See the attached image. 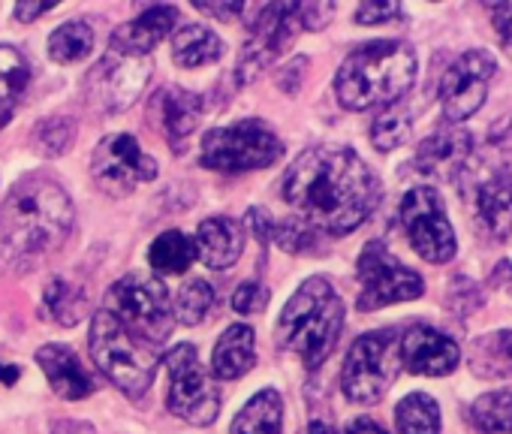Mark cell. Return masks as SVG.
<instances>
[{"instance_id":"cell-25","label":"cell","mask_w":512,"mask_h":434,"mask_svg":"<svg viewBox=\"0 0 512 434\" xmlns=\"http://www.w3.org/2000/svg\"><path fill=\"white\" fill-rule=\"evenodd\" d=\"M479 221L497 239H512V178H491L476 190Z\"/></svg>"},{"instance_id":"cell-18","label":"cell","mask_w":512,"mask_h":434,"mask_svg":"<svg viewBox=\"0 0 512 434\" xmlns=\"http://www.w3.org/2000/svg\"><path fill=\"white\" fill-rule=\"evenodd\" d=\"M193 245H196V257L208 269L223 272L235 266L244 251V227L232 221V217H208V221L199 224Z\"/></svg>"},{"instance_id":"cell-13","label":"cell","mask_w":512,"mask_h":434,"mask_svg":"<svg viewBox=\"0 0 512 434\" xmlns=\"http://www.w3.org/2000/svg\"><path fill=\"white\" fill-rule=\"evenodd\" d=\"M151 70H154L151 55H130V52H118L109 46L100 64L88 73V82H85L88 100L100 112H124L142 97L151 79Z\"/></svg>"},{"instance_id":"cell-16","label":"cell","mask_w":512,"mask_h":434,"mask_svg":"<svg viewBox=\"0 0 512 434\" xmlns=\"http://www.w3.org/2000/svg\"><path fill=\"white\" fill-rule=\"evenodd\" d=\"M458 359H461L458 344L431 326H410L401 335V365L413 374L443 377L455 371Z\"/></svg>"},{"instance_id":"cell-15","label":"cell","mask_w":512,"mask_h":434,"mask_svg":"<svg viewBox=\"0 0 512 434\" xmlns=\"http://www.w3.org/2000/svg\"><path fill=\"white\" fill-rule=\"evenodd\" d=\"M497 76V61L485 49L464 52L440 82V106L449 121H467L473 112L482 109L491 79Z\"/></svg>"},{"instance_id":"cell-30","label":"cell","mask_w":512,"mask_h":434,"mask_svg":"<svg viewBox=\"0 0 512 434\" xmlns=\"http://www.w3.org/2000/svg\"><path fill=\"white\" fill-rule=\"evenodd\" d=\"M43 308L61 326H76L88 314V293L67 278H55L43 293Z\"/></svg>"},{"instance_id":"cell-42","label":"cell","mask_w":512,"mask_h":434,"mask_svg":"<svg viewBox=\"0 0 512 434\" xmlns=\"http://www.w3.org/2000/svg\"><path fill=\"white\" fill-rule=\"evenodd\" d=\"M196 10H202L205 16H214V19H235L244 13V4H238V0H229V4H211V0H202V4H196Z\"/></svg>"},{"instance_id":"cell-33","label":"cell","mask_w":512,"mask_h":434,"mask_svg":"<svg viewBox=\"0 0 512 434\" xmlns=\"http://www.w3.org/2000/svg\"><path fill=\"white\" fill-rule=\"evenodd\" d=\"M214 305V287L202 278L187 281L178 296H175V317H181V323L196 326Z\"/></svg>"},{"instance_id":"cell-11","label":"cell","mask_w":512,"mask_h":434,"mask_svg":"<svg viewBox=\"0 0 512 434\" xmlns=\"http://www.w3.org/2000/svg\"><path fill=\"white\" fill-rule=\"evenodd\" d=\"M169 371V410L190 425H211L220 413V392L208 371L199 365V353L193 344H178L166 356Z\"/></svg>"},{"instance_id":"cell-37","label":"cell","mask_w":512,"mask_h":434,"mask_svg":"<svg viewBox=\"0 0 512 434\" xmlns=\"http://www.w3.org/2000/svg\"><path fill=\"white\" fill-rule=\"evenodd\" d=\"M266 305H269V290L260 281H244L232 296V308L238 314H260Z\"/></svg>"},{"instance_id":"cell-23","label":"cell","mask_w":512,"mask_h":434,"mask_svg":"<svg viewBox=\"0 0 512 434\" xmlns=\"http://www.w3.org/2000/svg\"><path fill=\"white\" fill-rule=\"evenodd\" d=\"M223 52H226V43L211 28H202V25L178 28L172 37V61L184 70L217 64Z\"/></svg>"},{"instance_id":"cell-6","label":"cell","mask_w":512,"mask_h":434,"mask_svg":"<svg viewBox=\"0 0 512 434\" xmlns=\"http://www.w3.org/2000/svg\"><path fill=\"white\" fill-rule=\"evenodd\" d=\"M103 311H109L121 326L154 347H160L172 332V296L154 275L130 272L115 281Z\"/></svg>"},{"instance_id":"cell-19","label":"cell","mask_w":512,"mask_h":434,"mask_svg":"<svg viewBox=\"0 0 512 434\" xmlns=\"http://www.w3.org/2000/svg\"><path fill=\"white\" fill-rule=\"evenodd\" d=\"M37 365L43 368V374L49 377L55 395L67 398V401H82L94 392V380L91 374L82 368L79 356L64 347V344H46L37 350Z\"/></svg>"},{"instance_id":"cell-14","label":"cell","mask_w":512,"mask_h":434,"mask_svg":"<svg viewBox=\"0 0 512 434\" xmlns=\"http://www.w3.org/2000/svg\"><path fill=\"white\" fill-rule=\"evenodd\" d=\"M94 181L112 196H130L139 184L157 178V163L130 133L106 136L91 160Z\"/></svg>"},{"instance_id":"cell-22","label":"cell","mask_w":512,"mask_h":434,"mask_svg":"<svg viewBox=\"0 0 512 434\" xmlns=\"http://www.w3.org/2000/svg\"><path fill=\"white\" fill-rule=\"evenodd\" d=\"M256 365V338H253V329L244 326V323H235L229 326L214 353H211V368L220 380H238L244 377L250 368Z\"/></svg>"},{"instance_id":"cell-3","label":"cell","mask_w":512,"mask_h":434,"mask_svg":"<svg viewBox=\"0 0 512 434\" xmlns=\"http://www.w3.org/2000/svg\"><path fill=\"white\" fill-rule=\"evenodd\" d=\"M416 79V52L401 40H377L347 55L335 76V94L344 109L365 112L395 106Z\"/></svg>"},{"instance_id":"cell-43","label":"cell","mask_w":512,"mask_h":434,"mask_svg":"<svg viewBox=\"0 0 512 434\" xmlns=\"http://www.w3.org/2000/svg\"><path fill=\"white\" fill-rule=\"evenodd\" d=\"M52 10H55L52 0H34V4H19L16 7V19L19 22H37L40 16H46Z\"/></svg>"},{"instance_id":"cell-32","label":"cell","mask_w":512,"mask_h":434,"mask_svg":"<svg viewBox=\"0 0 512 434\" xmlns=\"http://www.w3.org/2000/svg\"><path fill=\"white\" fill-rule=\"evenodd\" d=\"M94 49V31L88 22H67L49 37V58L58 64H79Z\"/></svg>"},{"instance_id":"cell-24","label":"cell","mask_w":512,"mask_h":434,"mask_svg":"<svg viewBox=\"0 0 512 434\" xmlns=\"http://www.w3.org/2000/svg\"><path fill=\"white\" fill-rule=\"evenodd\" d=\"M229 434H284V401L275 389L256 392L232 419Z\"/></svg>"},{"instance_id":"cell-21","label":"cell","mask_w":512,"mask_h":434,"mask_svg":"<svg viewBox=\"0 0 512 434\" xmlns=\"http://www.w3.org/2000/svg\"><path fill=\"white\" fill-rule=\"evenodd\" d=\"M470 133L461 130V127H446V130H437L434 136H428L422 145H419V154H416V163L422 172L428 175H440V178H449L461 169V163L467 160L470 154Z\"/></svg>"},{"instance_id":"cell-41","label":"cell","mask_w":512,"mask_h":434,"mask_svg":"<svg viewBox=\"0 0 512 434\" xmlns=\"http://www.w3.org/2000/svg\"><path fill=\"white\" fill-rule=\"evenodd\" d=\"M491 22H494V31H497L503 49L512 55V4H497L491 10Z\"/></svg>"},{"instance_id":"cell-2","label":"cell","mask_w":512,"mask_h":434,"mask_svg":"<svg viewBox=\"0 0 512 434\" xmlns=\"http://www.w3.org/2000/svg\"><path fill=\"white\" fill-rule=\"evenodd\" d=\"M76 221L67 190L46 175H25L0 208V254L31 260L64 245Z\"/></svg>"},{"instance_id":"cell-35","label":"cell","mask_w":512,"mask_h":434,"mask_svg":"<svg viewBox=\"0 0 512 434\" xmlns=\"http://www.w3.org/2000/svg\"><path fill=\"white\" fill-rule=\"evenodd\" d=\"M73 136H76L73 121H67V118H52V121H43V124H40V130H37V148H40L43 154H49V157H58V154H64V151L70 148Z\"/></svg>"},{"instance_id":"cell-44","label":"cell","mask_w":512,"mask_h":434,"mask_svg":"<svg viewBox=\"0 0 512 434\" xmlns=\"http://www.w3.org/2000/svg\"><path fill=\"white\" fill-rule=\"evenodd\" d=\"M347 434H386L377 422H371V419H356L350 428H347Z\"/></svg>"},{"instance_id":"cell-7","label":"cell","mask_w":512,"mask_h":434,"mask_svg":"<svg viewBox=\"0 0 512 434\" xmlns=\"http://www.w3.org/2000/svg\"><path fill=\"white\" fill-rule=\"evenodd\" d=\"M284 154L281 139L269 130V124L247 118L229 127H214L202 136L199 163L214 172H250L278 163Z\"/></svg>"},{"instance_id":"cell-28","label":"cell","mask_w":512,"mask_h":434,"mask_svg":"<svg viewBox=\"0 0 512 434\" xmlns=\"http://www.w3.org/2000/svg\"><path fill=\"white\" fill-rule=\"evenodd\" d=\"M193 260H196V245L181 230H169L157 236L148 251V263L157 275H184L193 266Z\"/></svg>"},{"instance_id":"cell-12","label":"cell","mask_w":512,"mask_h":434,"mask_svg":"<svg viewBox=\"0 0 512 434\" xmlns=\"http://www.w3.org/2000/svg\"><path fill=\"white\" fill-rule=\"evenodd\" d=\"M359 311H377L395 302H410L425 293L422 278L407 269L401 260L392 257V251L383 242H368L359 254Z\"/></svg>"},{"instance_id":"cell-39","label":"cell","mask_w":512,"mask_h":434,"mask_svg":"<svg viewBox=\"0 0 512 434\" xmlns=\"http://www.w3.org/2000/svg\"><path fill=\"white\" fill-rule=\"evenodd\" d=\"M247 227H250V233H253L256 239H260L263 245L275 242L278 221H275V217H272L266 208H250V211H247Z\"/></svg>"},{"instance_id":"cell-36","label":"cell","mask_w":512,"mask_h":434,"mask_svg":"<svg viewBox=\"0 0 512 434\" xmlns=\"http://www.w3.org/2000/svg\"><path fill=\"white\" fill-rule=\"evenodd\" d=\"M275 242L290 251V254H302V251H311V245L317 242L311 227L302 224V221H287V224H278L275 230Z\"/></svg>"},{"instance_id":"cell-40","label":"cell","mask_w":512,"mask_h":434,"mask_svg":"<svg viewBox=\"0 0 512 434\" xmlns=\"http://www.w3.org/2000/svg\"><path fill=\"white\" fill-rule=\"evenodd\" d=\"M392 19H401L398 4H365L356 10L359 25H380V22H392Z\"/></svg>"},{"instance_id":"cell-9","label":"cell","mask_w":512,"mask_h":434,"mask_svg":"<svg viewBox=\"0 0 512 434\" xmlns=\"http://www.w3.org/2000/svg\"><path fill=\"white\" fill-rule=\"evenodd\" d=\"M302 28V4H266L256 10L235 67L238 85L253 82L269 64H275Z\"/></svg>"},{"instance_id":"cell-29","label":"cell","mask_w":512,"mask_h":434,"mask_svg":"<svg viewBox=\"0 0 512 434\" xmlns=\"http://www.w3.org/2000/svg\"><path fill=\"white\" fill-rule=\"evenodd\" d=\"M398 434H440V407L425 392H410L395 407Z\"/></svg>"},{"instance_id":"cell-45","label":"cell","mask_w":512,"mask_h":434,"mask_svg":"<svg viewBox=\"0 0 512 434\" xmlns=\"http://www.w3.org/2000/svg\"><path fill=\"white\" fill-rule=\"evenodd\" d=\"M16 380H19L16 365H0V383H16Z\"/></svg>"},{"instance_id":"cell-4","label":"cell","mask_w":512,"mask_h":434,"mask_svg":"<svg viewBox=\"0 0 512 434\" xmlns=\"http://www.w3.org/2000/svg\"><path fill=\"white\" fill-rule=\"evenodd\" d=\"M344 329V302L326 278H308L278 320V344L305 368H320Z\"/></svg>"},{"instance_id":"cell-27","label":"cell","mask_w":512,"mask_h":434,"mask_svg":"<svg viewBox=\"0 0 512 434\" xmlns=\"http://www.w3.org/2000/svg\"><path fill=\"white\" fill-rule=\"evenodd\" d=\"M470 371L476 377H512V332L482 335L470 347Z\"/></svg>"},{"instance_id":"cell-10","label":"cell","mask_w":512,"mask_h":434,"mask_svg":"<svg viewBox=\"0 0 512 434\" xmlns=\"http://www.w3.org/2000/svg\"><path fill=\"white\" fill-rule=\"evenodd\" d=\"M398 221L413 251L428 263H449L455 257V230L446 205L434 187H413L398 205Z\"/></svg>"},{"instance_id":"cell-1","label":"cell","mask_w":512,"mask_h":434,"mask_svg":"<svg viewBox=\"0 0 512 434\" xmlns=\"http://www.w3.org/2000/svg\"><path fill=\"white\" fill-rule=\"evenodd\" d=\"M281 193L299 221L329 236L359 230L380 202V181L368 163L341 145L302 151L284 175Z\"/></svg>"},{"instance_id":"cell-20","label":"cell","mask_w":512,"mask_h":434,"mask_svg":"<svg viewBox=\"0 0 512 434\" xmlns=\"http://www.w3.org/2000/svg\"><path fill=\"white\" fill-rule=\"evenodd\" d=\"M175 22H178L175 7H166V4L151 7V10H145L142 16H136L133 22H127L124 28H118L112 34V49L130 52V55H151V49L172 34Z\"/></svg>"},{"instance_id":"cell-17","label":"cell","mask_w":512,"mask_h":434,"mask_svg":"<svg viewBox=\"0 0 512 434\" xmlns=\"http://www.w3.org/2000/svg\"><path fill=\"white\" fill-rule=\"evenodd\" d=\"M199 118H202V97L184 88H163L160 94L151 97V121L172 145H184L193 136Z\"/></svg>"},{"instance_id":"cell-38","label":"cell","mask_w":512,"mask_h":434,"mask_svg":"<svg viewBox=\"0 0 512 434\" xmlns=\"http://www.w3.org/2000/svg\"><path fill=\"white\" fill-rule=\"evenodd\" d=\"M488 148L497 160V166L506 169V178L512 175V118H506L500 127H494L491 139H488Z\"/></svg>"},{"instance_id":"cell-8","label":"cell","mask_w":512,"mask_h":434,"mask_svg":"<svg viewBox=\"0 0 512 434\" xmlns=\"http://www.w3.org/2000/svg\"><path fill=\"white\" fill-rule=\"evenodd\" d=\"M398 374H401V335L395 329L368 332L353 341L344 359L341 389L356 404H377Z\"/></svg>"},{"instance_id":"cell-46","label":"cell","mask_w":512,"mask_h":434,"mask_svg":"<svg viewBox=\"0 0 512 434\" xmlns=\"http://www.w3.org/2000/svg\"><path fill=\"white\" fill-rule=\"evenodd\" d=\"M308 434H338V431L332 425H326V422H311Z\"/></svg>"},{"instance_id":"cell-31","label":"cell","mask_w":512,"mask_h":434,"mask_svg":"<svg viewBox=\"0 0 512 434\" xmlns=\"http://www.w3.org/2000/svg\"><path fill=\"white\" fill-rule=\"evenodd\" d=\"M470 419L482 434H512V389H497L476 398Z\"/></svg>"},{"instance_id":"cell-34","label":"cell","mask_w":512,"mask_h":434,"mask_svg":"<svg viewBox=\"0 0 512 434\" xmlns=\"http://www.w3.org/2000/svg\"><path fill=\"white\" fill-rule=\"evenodd\" d=\"M410 130H413V121H410V112L401 109V106H389L371 127V142L380 148V151H392L398 145H404L410 139Z\"/></svg>"},{"instance_id":"cell-26","label":"cell","mask_w":512,"mask_h":434,"mask_svg":"<svg viewBox=\"0 0 512 434\" xmlns=\"http://www.w3.org/2000/svg\"><path fill=\"white\" fill-rule=\"evenodd\" d=\"M31 82V64L16 46H0V130L19 109V100Z\"/></svg>"},{"instance_id":"cell-5","label":"cell","mask_w":512,"mask_h":434,"mask_svg":"<svg viewBox=\"0 0 512 434\" xmlns=\"http://www.w3.org/2000/svg\"><path fill=\"white\" fill-rule=\"evenodd\" d=\"M91 356L97 368L130 398L142 395L157 371L160 362V347L142 341L133 335L127 326H121L109 311L94 314L91 320Z\"/></svg>"}]
</instances>
